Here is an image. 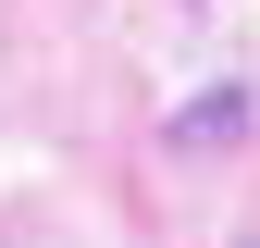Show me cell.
<instances>
[{"label": "cell", "mask_w": 260, "mask_h": 248, "mask_svg": "<svg viewBox=\"0 0 260 248\" xmlns=\"http://www.w3.org/2000/svg\"><path fill=\"white\" fill-rule=\"evenodd\" d=\"M174 137H186V149H236V137H248V87H199V100L174 112Z\"/></svg>", "instance_id": "6da1fadb"}, {"label": "cell", "mask_w": 260, "mask_h": 248, "mask_svg": "<svg viewBox=\"0 0 260 248\" xmlns=\"http://www.w3.org/2000/svg\"><path fill=\"white\" fill-rule=\"evenodd\" d=\"M248 248H260V236H248Z\"/></svg>", "instance_id": "7a4b0ae2"}]
</instances>
